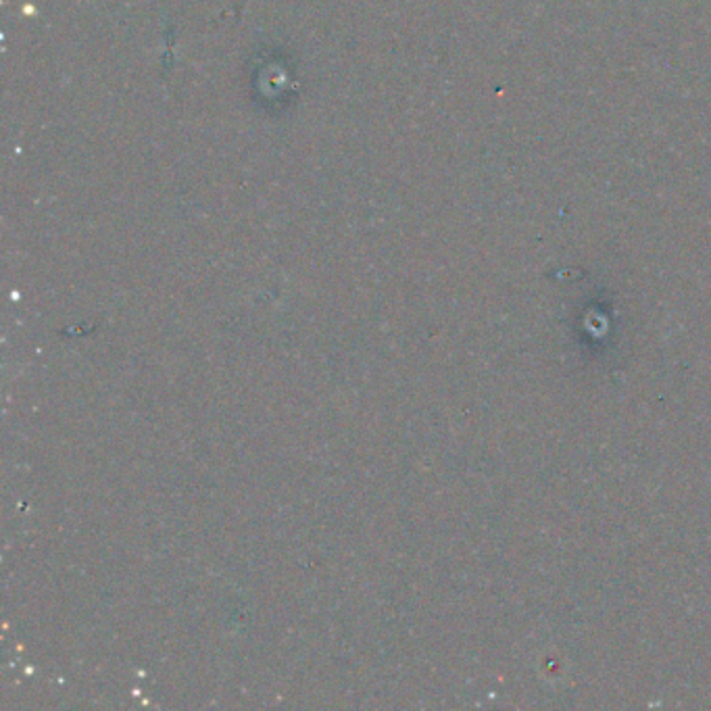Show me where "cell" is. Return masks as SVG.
<instances>
[]
</instances>
